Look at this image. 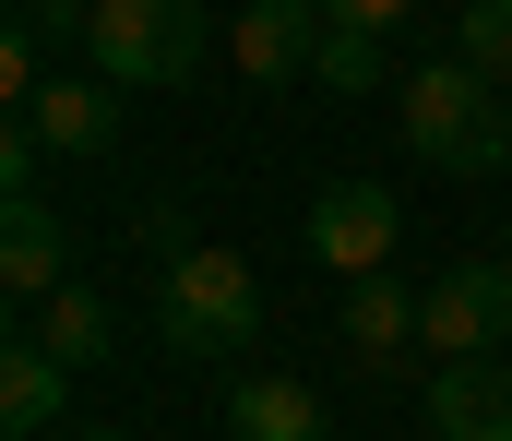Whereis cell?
Returning <instances> with one entry per match:
<instances>
[{
  "mask_svg": "<svg viewBox=\"0 0 512 441\" xmlns=\"http://www.w3.org/2000/svg\"><path fill=\"white\" fill-rule=\"evenodd\" d=\"M393 120H405V155H417V167H453V179H501V167H512L501 84H489L477 60H453V48H441L429 72H405Z\"/></svg>",
  "mask_w": 512,
  "mask_h": 441,
  "instance_id": "cell-1",
  "label": "cell"
},
{
  "mask_svg": "<svg viewBox=\"0 0 512 441\" xmlns=\"http://www.w3.org/2000/svg\"><path fill=\"white\" fill-rule=\"evenodd\" d=\"M215 48V12L203 0H96V36H84V72H108L120 96H179Z\"/></svg>",
  "mask_w": 512,
  "mask_h": 441,
  "instance_id": "cell-2",
  "label": "cell"
},
{
  "mask_svg": "<svg viewBox=\"0 0 512 441\" xmlns=\"http://www.w3.org/2000/svg\"><path fill=\"white\" fill-rule=\"evenodd\" d=\"M155 334L179 346V358H239L262 334V275L239 251H167V287H155Z\"/></svg>",
  "mask_w": 512,
  "mask_h": 441,
  "instance_id": "cell-3",
  "label": "cell"
},
{
  "mask_svg": "<svg viewBox=\"0 0 512 441\" xmlns=\"http://www.w3.org/2000/svg\"><path fill=\"white\" fill-rule=\"evenodd\" d=\"M417 334H429V358H489V346H512V275L501 263H441L417 287Z\"/></svg>",
  "mask_w": 512,
  "mask_h": 441,
  "instance_id": "cell-4",
  "label": "cell"
},
{
  "mask_svg": "<svg viewBox=\"0 0 512 441\" xmlns=\"http://www.w3.org/2000/svg\"><path fill=\"white\" fill-rule=\"evenodd\" d=\"M393 239H405V203H393L382 179H334V191H310V263L322 275H382Z\"/></svg>",
  "mask_w": 512,
  "mask_h": 441,
  "instance_id": "cell-5",
  "label": "cell"
},
{
  "mask_svg": "<svg viewBox=\"0 0 512 441\" xmlns=\"http://www.w3.org/2000/svg\"><path fill=\"white\" fill-rule=\"evenodd\" d=\"M24 120H36V144H48V155H108V144H120V120H131V96L108 84V72L60 60V72L24 96Z\"/></svg>",
  "mask_w": 512,
  "mask_h": 441,
  "instance_id": "cell-6",
  "label": "cell"
},
{
  "mask_svg": "<svg viewBox=\"0 0 512 441\" xmlns=\"http://www.w3.org/2000/svg\"><path fill=\"white\" fill-rule=\"evenodd\" d=\"M60 287H72V239H60V215H48V191H12V203H0V298H12V310H48Z\"/></svg>",
  "mask_w": 512,
  "mask_h": 441,
  "instance_id": "cell-7",
  "label": "cell"
},
{
  "mask_svg": "<svg viewBox=\"0 0 512 441\" xmlns=\"http://www.w3.org/2000/svg\"><path fill=\"white\" fill-rule=\"evenodd\" d=\"M429 430L441 441H512V346L429 370Z\"/></svg>",
  "mask_w": 512,
  "mask_h": 441,
  "instance_id": "cell-8",
  "label": "cell"
},
{
  "mask_svg": "<svg viewBox=\"0 0 512 441\" xmlns=\"http://www.w3.org/2000/svg\"><path fill=\"white\" fill-rule=\"evenodd\" d=\"M322 24H334L322 0H251L227 48H239V72L274 96V84H310V48H322Z\"/></svg>",
  "mask_w": 512,
  "mask_h": 441,
  "instance_id": "cell-9",
  "label": "cell"
},
{
  "mask_svg": "<svg viewBox=\"0 0 512 441\" xmlns=\"http://www.w3.org/2000/svg\"><path fill=\"white\" fill-rule=\"evenodd\" d=\"M227 441H334V418H322L310 382L251 370V382H227Z\"/></svg>",
  "mask_w": 512,
  "mask_h": 441,
  "instance_id": "cell-10",
  "label": "cell"
},
{
  "mask_svg": "<svg viewBox=\"0 0 512 441\" xmlns=\"http://www.w3.org/2000/svg\"><path fill=\"white\" fill-rule=\"evenodd\" d=\"M72 382H84V370H60V358H48L36 334H12V346H0V430H12V441L60 430V406H72Z\"/></svg>",
  "mask_w": 512,
  "mask_h": 441,
  "instance_id": "cell-11",
  "label": "cell"
},
{
  "mask_svg": "<svg viewBox=\"0 0 512 441\" xmlns=\"http://www.w3.org/2000/svg\"><path fill=\"white\" fill-rule=\"evenodd\" d=\"M346 346H358V370H382L417 346V287H393V275H358L346 287Z\"/></svg>",
  "mask_w": 512,
  "mask_h": 441,
  "instance_id": "cell-12",
  "label": "cell"
},
{
  "mask_svg": "<svg viewBox=\"0 0 512 441\" xmlns=\"http://www.w3.org/2000/svg\"><path fill=\"white\" fill-rule=\"evenodd\" d=\"M24 334H36V346H48L60 370H96L120 322H108V298H96V287H60V298H48V310H24Z\"/></svg>",
  "mask_w": 512,
  "mask_h": 441,
  "instance_id": "cell-13",
  "label": "cell"
},
{
  "mask_svg": "<svg viewBox=\"0 0 512 441\" xmlns=\"http://www.w3.org/2000/svg\"><path fill=\"white\" fill-rule=\"evenodd\" d=\"M310 84H322V96H382V36H370V24H322Z\"/></svg>",
  "mask_w": 512,
  "mask_h": 441,
  "instance_id": "cell-14",
  "label": "cell"
},
{
  "mask_svg": "<svg viewBox=\"0 0 512 441\" xmlns=\"http://www.w3.org/2000/svg\"><path fill=\"white\" fill-rule=\"evenodd\" d=\"M453 60H477L489 84H512V0H465L453 12Z\"/></svg>",
  "mask_w": 512,
  "mask_h": 441,
  "instance_id": "cell-15",
  "label": "cell"
},
{
  "mask_svg": "<svg viewBox=\"0 0 512 441\" xmlns=\"http://www.w3.org/2000/svg\"><path fill=\"white\" fill-rule=\"evenodd\" d=\"M12 36H36L48 60H84V36H96V0H12Z\"/></svg>",
  "mask_w": 512,
  "mask_h": 441,
  "instance_id": "cell-16",
  "label": "cell"
},
{
  "mask_svg": "<svg viewBox=\"0 0 512 441\" xmlns=\"http://www.w3.org/2000/svg\"><path fill=\"white\" fill-rule=\"evenodd\" d=\"M322 12H334V24H370V36H393V24H405L417 0H322Z\"/></svg>",
  "mask_w": 512,
  "mask_h": 441,
  "instance_id": "cell-17",
  "label": "cell"
},
{
  "mask_svg": "<svg viewBox=\"0 0 512 441\" xmlns=\"http://www.w3.org/2000/svg\"><path fill=\"white\" fill-rule=\"evenodd\" d=\"M72 441H131V430H72Z\"/></svg>",
  "mask_w": 512,
  "mask_h": 441,
  "instance_id": "cell-18",
  "label": "cell"
},
{
  "mask_svg": "<svg viewBox=\"0 0 512 441\" xmlns=\"http://www.w3.org/2000/svg\"><path fill=\"white\" fill-rule=\"evenodd\" d=\"M501 275H512V239H501Z\"/></svg>",
  "mask_w": 512,
  "mask_h": 441,
  "instance_id": "cell-19",
  "label": "cell"
}]
</instances>
